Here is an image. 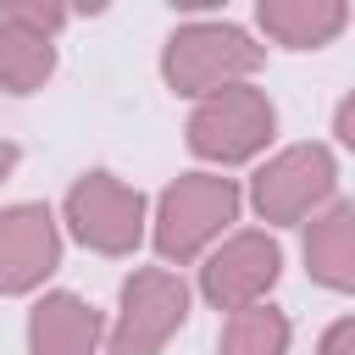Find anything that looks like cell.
<instances>
[{"instance_id": "obj_14", "label": "cell", "mask_w": 355, "mask_h": 355, "mask_svg": "<svg viewBox=\"0 0 355 355\" xmlns=\"http://www.w3.org/2000/svg\"><path fill=\"white\" fill-rule=\"evenodd\" d=\"M0 17L17 22V28H28V33H39V39H55L72 11H67V6H44V0H6Z\"/></svg>"}, {"instance_id": "obj_6", "label": "cell", "mask_w": 355, "mask_h": 355, "mask_svg": "<svg viewBox=\"0 0 355 355\" xmlns=\"http://www.w3.org/2000/svg\"><path fill=\"white\" fill-rule=\"evenodd\" d=\"M67 233L94 250V255H133L139 239H144V222H150V205L133 183H122L116 172H83L72 189H67Z\"/></svg>"}, {"instance_id": "obj_17", "label": "cell", "mask_w": 355, "mask_h": 355, "mask_svg": "<svg viewBox=\"0 0 355 355\" xmlns=\"http://www.w3.org/2000/svg\"><path fill=\"white\" fill-rule=\"evenodd\" d=\"M17 155H22V150H17L11 139H0V183H6L11 172H17Z\"/></svg>"}, {"instance_id": "obj_9", "label": "cell", "mask_w": 355, "mask_h": 355, "mask_svg": "<svg viewBox=\"0 0 355 355\" xmlns=\"http://www.w3.org/2000/svg\"><path fill=\"white\" fill-rule=\"evenodd\" d=\"M100 338L105 316L72 288H50L28 311V355H100Z\"/></svg>"}, {"instance_id": "obj_1", "label": "cell", "mask_w": 355, "mask_h": 355, "mask_svg": "<svg viewBox=\"0 0 355 355\" xmlns=\"http://www.w3.org/2000/svg\"><path fill=\"white\" fill-rule=\"evenodd\" d=\"M239 205H244V189L222 172H183L178 183L161 189L155 200V216H150V239H155V255L166 266H189L200 261L233 222H239Z\"/></svg>"}, {"instance_id": "obj_12", "label": "cell", "mask_w": 355, "mask_h": 355, "mask_svg": "<svg viewBox=\"0 0 355 355\" xmlns=\"http://www.w3.org/2000/svg\"><path fill=\"white\" fill-rule=\"evenodd\" d=\"M55 72V39H39L17 22L0 17V89L6 94H33Z\"/></svg>"}, {"instance_id": "obj_13", "label": "cell", "mask_w": 355, "mask_h": 355, "mask_svg": "<svg viewBox=\"0 0 355 355\" xmlns=\"http://www.w3.org/2000/svg\"><path fill=\"white\" fill-rule=\"evenodd\" d=\"M216 355H288V316L266 300L250 305V311H233L222 322Z\"/></svg>"}, {"instance_id": "obj_2", "label": "cell", "mask_w": 355, "mask_h": 355, "mask_svg": "<svg viewBox=\"0 0 355 355\" xmlns=\"http://www.w3.org/2000/svg\"><path fill=\"white\" fill-rule=\"evenodd\" d=\"M266 50L239 28V22H183L172 28L166 50H161V78L172 94L183 100H211L233 83H250L261 72Z\"/></svg>"}, {"instance_id": "obj_8", "label": "cell", "mask_w": 355, "mask_h": 355, "mask_svg": "<svg viewBox=\"0 0 355 355\" xmlns=\"http://www.w3.org/2000/svg\"><path fill=\"white\" fill-rule=\"evenodd\" d=\"M61 266V222L50 205L22 200L0 211V294H33Z\"/></svg>"}, {"instance_id": "obj_7", "label": "cell", "mask_w": 355, "mask_h": 355, "mask_svg": "<svg viewBox=\"0 0 355 355\" xmlns=\"http://www.w3.org/2000/svg\"><path fill=\"white\" fill-rule=\"evenodd\" d=\"M277 272H283V250H277V239L261 233V227H244V233L222 239V244L205 255V266H200V294H205L216 311L233 316V311L261 305V300L272 294Z\"/></svg>"}, {"instance_id": "obj_4", "label": "cell", "mask_w": 355, "mask_h": 355, "mask_svg": "<svg viewBox=\"0 0 355 355\" xmlns=\"http://www.w3.org/2000/svg\"><path fill=\"white\" fill-rule=\"evenodd\" d=\"M338 189V161L327 144H288L272 161L255 166L250 178V205L261 222L272 227H294L305 216H316Z\"/></svg>"}, {"instance_id": "obj_10", "label": "cell", "mask_w": 355, "mask_h": 355, "mask_svg": "<svg viewBox=\"0 0 355 355\" xmlns=\"http://www.w3.org/2000/svg\"><path fill=\"white\" fill-rule=\"evenodd\" d=\"M305 272L333 294H355V205L349 200H333L305 222Z\"/></svg>"}, {"instance_id": "obj_15", "label": "cell", "mask_w": 355, "mask_h": 355, "mask_svg": "<svg viewBox=\"0 0 355 355\" xmlns=\"http://www.w3.org/2000/svg\"><path fill=\"white\" fill-rule=\"evenodd\" d=\"M316 355H355V316H338V322L322 333Z\"/></svg>"}, {"instance_id": "obj_11", "label": "cell", "mask_w": 355, "mask_h": 355, "mask_svg": "<svg viewBox=\"0 0 355 355\" xmlns=\"http://www.w3.org/2000/svg\"><path fill=\"white\" fill-rule=\"evenodd\" d=\"M255 22L283 50H322V44H333L344 33L349 6L344 0H261Z\"/></svg>"}, {"instance_id": "obj_3", "label": "cell", "mask_w": 355, "mask_h": 355, "mask_svg": "<svg viewBox=\"0 0 355 355\" xmlns=\"http://www.w3.org/2000/svg\"><path fill=\"white\" fill-rule=\"evenodd\" d=\"M272 133H277V105L255 83H233V89L200 100L194 116H189V150L211 166L255 161L272 144Z\"/></svg>"}, {"instance_id": "obj_5", "label": "cell", "mask_w": 355, "mask_h": 355, "mask_svg": "<svg viewBox=\"0 0 355 355\" xmlns=\"http://www.w3.org/2000/svg\"><path fill=\"white\" fill-rule=\"evenodd\" d=\"M183 322H189V283L172 266H133V277L116 294L105 355H161Z\"/></svg>"}, {"instance_id": "obj_16", "label": "cell", "mask_w": 355, "mask_h": 355, "mask_svg": "<svg viewBox=\"0 0 355 355\" xmlns=\"http://www.w3.org/2000/svg\"><path fill=\"white\" fill-rule=\"evenodd\" d=\"M333 133H338L344 150H355V89L338 100V111H333Z\"/></svg>"}]
</instances>
